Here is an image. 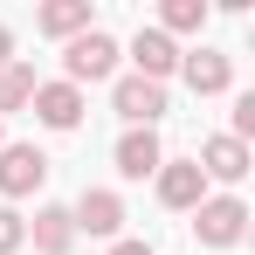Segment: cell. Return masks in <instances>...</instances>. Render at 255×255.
<instances>
[{
    "mask_svg": "<svg viewBox=\"0 0 255 255\" xmlns=\"http://www.w3.org/2000/svg\"><path fill=\"white\" fill-rule=\"evenodd\" d=\"M118 62H125V48L111 42L104 28H90V35H76V42H62V83H111L118 76Z\"/></svg>",
    "mask_w": 255,
    "mask_h": 255,
    "instance_id": "obj_1",
    "label": "cell"
},
{
    "mask_svg": "<svg viewBox=\"0 0 255 255\" xmlns=\"http://www.w3.org/2000/svg\"><path fill=\"white\" fill-rule=\"evenodd\" d=\"M249 200L242 193H207L200 207H193V235H200V249H242V235H249Z\"/></svg>",
    "mask_w": 255,
    "mask_h": 255,
    "instance_id": "obj_2",
    "label": "cell"
},
{
    "mask_svg": "<svg viewBox=\"0 0 255 255\" xmlns=\"http://www.w3.org/2000/svg\"><path fill=\"white\" fill-rule=\"evenodd\" d=\"M111 111L125 118V131H159V118H166V83L111 76Z\"/></svg>",
    "mask_w": 255,
    "mask_h": 255,
    "instance_id": "obj_3",
    "label": "cell"
},
{
    "mask_svg": "<svg viewBox=\"0 0 255 255\" xmlns=\"http://www.w3.org/2000/svg\"><path fill=\"white\" fill-rule=\"evenodd\" d=\"M42 179H48V152L42 145H0V207L42 193Z\"/></svg>",
    "mask_w": 255,
    "mask_h": 255,
    "instance_id": "obj_4",
    "label": "cell"
},
{
    "mask_svg": "<svg viewBox=\"0 0 255 255\" xmlns=\"http://www.w3.org/2000/svg\"><path fill=\"white\" fill-rule=\"evenodd\" d=\"M193 166H200V179L207 186H242L249 179V145L242 138H228V131H214V138H200V152H193Z\"/></svg>",
    "mask_w": 255,
    "mask_h": 255,
    "instance_id": "obj_5",
    "label": "cell"
},
{
    "mask_svg": "<svg viewBox=\"0 0 255 255\" xmlns=\"http://www.w3.org/2000/svg\"><path fill=\"white\" fill-rule=\"evenodd\" d=\"M69 221H76V235L118 242V235H125V193H111V186H83L76 207H69Z\"/></svg>",
    "mask_w": 255,
    "mask_h": 255,
    "instance_id": "obj_6",
    "label": "cell"
},
{
    "mask_svg": "<svg viewBox=\"0 0 255 255\" xmlns=\"http://www.w3.org/2000/svg\"><path fill=\"white\" fill-rule=\"evenodd\" d=\"M179 76L193 97H221V90H235V55H221V48H179Z\"/></svg>",
    "mask_w": 255,
    "mask_h": 255,
    "instance_id": "obj_7",
    "label": "cell"
},
{
    "mask_svg": "<svg viewBox=\"0 0 255 255\" xmlns=\"http://www.w3.org/2000/svg\"><path fill=\"white\" fill-rule=\"evenodd\" d=\"M152 186H159V207H172V214H193L207 200V179H200L193 159H166V166L152 172Z\"/></svg>",
    "mask_w": 255,
    "mask_h": 255,
    "instance_id": "obj_8",
    "label": "cell"
},
{
    "mask_svg": "<svg viewBox=\"0 0 255 255\" xmlns=\"http://www.w3.org/2000/svg\"><path fill=\"white\" fill-rule=\"evenodd\" d=\"M28 111H35V118H42L48 131H76L90 104H83V90H76V83H62V76H55V83H35Z\"/></svg>",
    "mask_w": 255,
    "mask_h": 255,
    "instance_id": "obj_9",
    "label": "cell"
},
{
    "mask_svg": "<svg viewBox=\"0 0 255 255\" xmlns=\"http://www.w3.org/2000/svg\"><path fill=\"white\" fill-rule=\"evenodd\" d=\"M172 69H179V42H172V35H159V28H138V35H131V76L166 83Z\"/></svg>",
    "mask_w": 255,
    "mask_h": 255,
    "instance_id": "obj_10",
    "label": "cell"
},
{
    "mask_svg": "<svg viewBox=\"0 0 255 255\" xmlns=\"http://www.w3.org/2000/svg\"><path fill=\"white\" fill-rule=\"evenodd\" d=\"M28 242H35V255H69V249H76V221H69V207H62V200H42L35 221H28Z\"/></svg>",
    "mask_w": 255,
    "mask_h": 255,
    "instance_id": "obj_11",
    "label": "cell"
},
{
    "mask_svg": "<svg viewBox=\"0 0 255 255\" xmlns=\"http://www.w3.org/2000/svg\"><path fill=\"white\" fill-rule=\"evenodd\" d=\"M35 28H42L48 42H76L97 21H90V0H42V7H35Z\"/></svg>",
    "mask_w": 255,
    "mask_h": 255,
    "instance_id": "obj_12",
    "label": "cell"
},
{
    "mask_svg": "<svg viewBox=\"0 0 255 255\" xmlns=\"http://www.w3.org/2000/svg\"><path fill=\"white\" fill-rule=\"evenodd\" d=\"M111 159H118V172H125V179H152V172L166 166V145H159V131H125Z\"/></svg>",
    "mask_w": 255,
    "mask_h": 255,
    "instance_id": "obj_13",
    "label": "cell"
},
{
    "mask_svg": "<svg viewBox=\"0 0 255 255\" xmlns=\"http://www.w3.org/2000/svg\"><path fill=\"white\" fill-rule=\"evenodd\" d=\"M200 28H207V0H166L159 7V35H172V42L179 35H200Z\"/></svg>",
    "mask_w": 255,
    "mask_h": 255,
    "instance_id": "obj_14",
    "label": "cell"
},
{
    "mask_svg": "<svg viewBox=\"0 0 255 255\" xmlns=\"http://www.w3.org/2000/svg\"><path fill=\"white\" fill-rule=\"evenodd\" d=\"M28 97H35V69L28 62H7L0 69V118L7 111H28Z\"/></svg>",
    "mask_w": 255,
    "mask_h": 255,
    "instance_id": "obj_15",
    "label": "cell"
},
{
    "mask_svg": "<svg viewBox=\"0 0 255 255\" xmlns=\"http://www.w3.org/2000/svg\"><path fill=\"white\" fill-rule=\"evenodd\" d=\"M21 249H28V214L0 207V255H21Z\"/></svg>",
    "mask_w": 255,
    "mask_h": 255,
    "instance_id": "obj_16",
    "label": "cell"
},
{
    "mask_svg": "<svg viewBox=\"0 0 255 255\" xmlns=\"http://www.w3.org/2000/svg\"><path fill=\"white\" fill-rule=\"evenodd\" d=\"M228 138H242V145L255 138V90H242V97H235V125H228Z\"/></svg>",
    "mask_w": 255,
    "mask_h": 255,
    "instance_id": "obj_17",
    "label": "cell"
},
{
    "mask_svg": "<svg viewBox=\"0 0 255 255\" xmlns=\"http://www.w3.org/2000/svg\"><path fill=\"white\" fill-rule=\"evenodd\" d=\"M111 255H152V242H138V235H118V242H111Z\"/></svg>",
    "mask_w": 255,
    "mask_h": 255,
    "instance_id": "obj_18",
    "label": "cell"
},
{
    "mask_svg": "<svg viewBox=\"0 0 255 255\" xmlns=\"http://www.w3.org/2000/svg\"><path fill=\"white\" fill-rule=\"evenodd\" d=\"M7 62H14V28L0 21V69H7Z\"/></svg>",
    "mask_w": 255,
    "mask_h": 255,
    "instance_id": "obj_19",
    "label": "cell"
},
{
    "mask_svg": "<svg viewBox=\"0 0 255 255\" xmlns=\"http://www.w3.org/2000/svg\"><path fill=\"white\" fill-rule=\"evenodd\" d=\"M0 145H7V131H0Z\"/></svg>",
    "mask_w": 255,
    "mask_h": 255,
    "instance_id": "obj_20",
    "label": "cell"
}]
</instances>
